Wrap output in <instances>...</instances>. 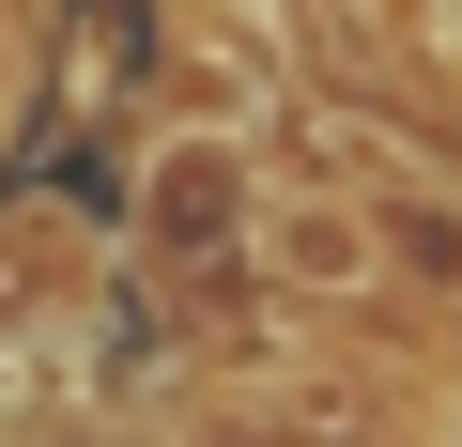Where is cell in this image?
<instances>
[{
  "mask_svg": "<svg viewBox=\"0 0 462 447\" xmlns=\"http://www.w3.org/2000/svg\"><path fill=\"white\" fill-rule=\"evenodd\" d=\"M263 139L247 124H170L154 154H139V247L154 263H247V232H263Z\"/></svg>",
  "mask_w": 462,
  "mask_h": 447,
  "instance_id": "1",
  "label": "cell"
},
{
  "mask_svg": "<svg viewBox=\"0 0 462 447\" xmlns=\"http://www.w3.org/2000/svg\"><path fill=\"white\" fill-rule=\"evenodd\" d=\"M247 263H263L293 309H370V293H385V247H370V200H355V185H278L263 232H247Z\"/></svg>",
  "mask_w": 462,
  "mask_h": 447,
  "instance_id": "2",
  "label": "cell"
},
{
  "mask_svg": "<svg viewBox=\"0 0 462 447\" xmlns=\"http://www.w3.org/2000/svg\"><path fill=\"white\" fill-rule=\"evenodd\" d=\"M355 200H370L385 293H431V309H462V185H416V170H385V185H355Z\"/></svg>",
  "mask_w": 462,
  "mask_h": 447,
  "instance_id": "3",
  "label": "cell"
}]
</instances>
